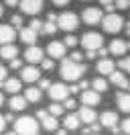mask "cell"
Returning a JSON list of instances; mask_svg holds the SVG:
<instances>
[{
	"label": "cell",
	"instance_id": "11",
	"mask_svg": "<svg viewBox=\"0 0 130 135\" xmlns=\"http://www.w3.org/2000/svg\"><path fill=\"white\" fill-rule=\"evenodd\" d=\"M20 78L24 82H37L41 78V72H39V68H35V66H26L20 70Z\"/></svg>",
	"mask_w": 130,
	"mask_h": 135
},
{
	"label": "cell",
	"instance_id": "5",
	"mask_svg": "<svg viewBox=\"0 0 130 135\" xmlns=\"http://www.w3.org/2000/svg\"><path fill=\"white\" fill-rule=\"evenodd\" d=\"M102 43H104V39H102L100 33H85L81 37V45H83L88 51H98L102 47Z\"/></svg>",
	"mask_w": 130,
	"mask_h": 135
},
{
	"label": "cell",
	"instance_id": "9",
	"mask_svg": "<svg viewBox=\"0 0 130 135\" xmlns=\"http://www.w3.org/2000/svg\"><path fill=\"white\" fill-rule=\"evenodd\" d=\"M83 23H88V25H98V23H102V10L100 8H85L83 10Z\"/></svg>",
	"mask_w": 130,
	"mask_h": 135
},
{
	"label": "cell",
	"instance_id": "25",
	"mask_svg": "<svg viewBox=\"0 0 130 135\" xmlns=\"http://www.w3.org/2000/svg\"><path fill=\"white\" fill-rule=\"evenodd\" d=\"M4 90L10 94H16L18 90H20V80H16V78H8V80H4Z\"/></svg>",
	"mask_w": 130,
	"mask_h": 135
},
{
	"label": "cell",
	"instance_id": "39",
	"mask_svg": "<svg viewBox=\"0 0 130 135\" xmlns=\"http://www.w3.org/2000/svg\"><path fill=\"white\" fill-rule=\"evenodd\" d=\"M75 104H77V102L73 100V98H65V104H63V107H65V109H75Z\"/></svg>",
	"mask_w": 130,
	"mask_h": 135
},
{
	"label": "cell",
	"instance_id": "56",
	"mask_svg": "<svg viewBox=\"0 0 130 135\" xmlns=\"http://www.w3.org/2000/svg\"><path fill=\"white\" fill-rule=\"evenodd\" d=\"M118 135H120V133H118Z\"/></svg>",
	"mask_w": 130,
	"mask_h": 135
},
{
	"label": "cell",
	"instance_id": "31",
	"mask_svg": "<svg viewBox=\"0 0 130 135\" xmlns=\"http://www.w3.org/2000/svg\"><path fill=\"white\" fill-rule=\"evenodd\" d=\"M41 68H43V70H47V72H51V70L55 68V64H53V59H45V57H43V61H41Z\"/></svg>",
	"mask_w": 130,
	"mask_h": 135
},
{
	"label": "cell",
	"instance_id": "41",
	"mask_svg": "<svg viewBox=\"0 0 130 135\" xmlns=\"http://www.w3.org/2000/svg\"><path fill=\"white\" fill-rule=\"evenodd\" d=\"M51 2H53L55 6H67V4H69V0H51Z\"/></svg>",
	"mask_w": 130,
	"mask_h": 135
},
{
	"label": "cell",
	"instance_id": "24",
	"mask_svg": "<svg viewBox=\"0 0 130 135\" xmlns=\"http://www.w3.org/2000/svg\"><path fill=\"white\" fill-rule=\"evenodd\" d=\"M41 123H43V127H45L47 131H55V129H57V117H55V115H51V113H47L45 117L41 119Z\"/></svg>",
	"mask_w": 130,
	"mask_h": 135
},
{
	"label": "cell",
	"instance_id": "33",
	"mask_svg": "<svg viewBox=\"0 0 130 135\" xmlns=\"http://www.w3.org/2000/svg\"><path fill=\"white\" fill-rule=\"evenodd\" d=\"M65 45H67V47H75V45H77V37H75V35H67V37H65Z\"/></svg>",
	"mask_w": 130,
	"mask_h": 135
},
{
	"label": "cell",
	"instance_id": "45",
	"mask_svg": "<svg viewBox=\"0 0 130 135\" xmlns=\"http://www.w3.org/2000/svg\"><path fill=\"white\" fill-rule=\"evenodd\" d=\"M100 2H102V4H104V6H108V4H114V2H116V0H100Z\"/></svg>",
	"mask_w": 130,
	"mask_h": 135
},
{
	"label": "cell",
	"instance_id": "29",
	"mask_svg": "<svg viewBox=\"0 0 130 135\" xmlns=\"http://www.w3.org/2000/svg\"><path fill=\"white\" fill-rule=\"evenodd\" d=\"M63 104H57V100H55V104H49V113L51 115H55V117H61L63 115Z\"/></svg>",
	"mask_w": 130,
	"mask_h": 135
},
{
	"label": "cell",
	"instance_id": "35",
	"mask_svg": "<svg viewBox=\"0 0 130 135\" xmlns=\"http://www.w3.org/2000/svg\"><path fill=\"white\" fill-rule=\"evenodd\" d=\"M120 68L124 70V72H128V74H130V55H128V57H124V59H120Z\"/></svg>",
	"mask_w": 130,
	"mask_h": 135
},
{
	"label": "cell",
	"instance_id": "2",
	"mask_svg": "<svg viewBox=\"0 0 130 135\" xmlns=\"http://www.w3.org/2000/svg\"><path fill=\"white\" fill-rule=\"evenodd\" d=\"M14 131L18 135H39V123H37V119L24 115L14 121Z\"/></svg>",
	"mask_w": 130,
	"mask_h": 135
},
{
	"label": "cell",
	"instance_id": "30",
	"mask_svg": "<svg viewBox=\"0 0 130 135\" xmlns=\"http://www.w3.org/2000/svg\"><path fill=\"white\" fill-rule=\"evenodd\" d=\"M43 25H45V23H41L39 18H32V21H31V25H29V27H32V29H35L37 33H43Z\"/></svg>",
	"mask_w": 130,
	"mask_h": 135
},
{
	"label": "cell",
	"instance_id": "46",
	"mask_svg": "<svg viewBox=\"0 0 130 135\" xmlns=\"http://www.w3.org/2000/svg\"><path fill=\"white\" fill-rule=\"evenodd\" d=\"M85 57H88V59H94V57H96V51H88V55H85Z\"/></svg>",
	"mask_w": 130,
	"mask_h": 135
},
{
	"label": "cell",
	"instance_id": "32",
	"mask_svg": "<svg viewBox=\"0 0 130 135\" xmlns=\"http://www.w3.org/2000/svg\"><path fill=\"white\" fill-rule=\"evenodd\" d=\"M10 23H12V27H16V29H23V17H20V15H14V17L10 18Z\"/></svg>",
	"mask_w": 130,
	"mask_h": 135
},
{
	"label": "cell",
	"instance_id": "16",
	"mask_svg": "<svg viewBox=\"0 0 130 135\" xmlns=\"http://www.w3.org/2000/svg\"><path fill=\"white\" fill-rule=\"evenodd\" d=\"M37 35L39 33H37L32 27H23V29H20V39H23V43H26V45H35Z\"/></svg>",
	"mask_w": 130,
	"mask_h": 135
},
{
	"label": "cell",
	"instance_id": "27",
	"mask_svg": "<svg viewBox=\"0 0 130 135\" xmlns=\"http://www.w3.org/2000/svg\"><path fill=\"white\" fill-rule=\"evenodd\" d=\"M57 29H59L57 21H49V18H47V23L43 25V33H45V35H53V33L57 31Z\"/></svg>",
	"mask_w": 130,
	"mask_h": 135
},
{
	"label": "cell",
	"instance_id": "44",
	"mask_svg": "<svg viewBox=\"0 0 130 135\" xmlns=\"http://www.w3.org/2000/svg\"><path fill=\"white\" fill-rule=\"evenodd\" d=\"M4 125H6V119H4L2 115H0V133L4 131Z\"/></svg>",
	"mask_w": 130,
	"mask_h": 135
},
{
	"label": "cell",
	"instance_id": "28",
	"mask_svg": "<svg viewBox=\"0 0 130 135\" xmlns=\"http://www.w3.org/2000/svg\"><path fill=\"white\" fill-rule=\"evenodd\" d=\"M91 86H94V90H98V92H106L108 90V82H106L104 78H96L91 82Z\"/></svg>",
	"mask_w": 130,
	"mask_h": 135
},
{
	"label": "cell",
	"instance_id": "47",
	"mask_svg": "<svg viewBox=\"0 0 130 135\" xmlns=\"http://www.w3.org/2000/svg\"><path fill=\"white\" fill-rule=\"evenodd\" d=\"M45 115H47V110H39V113H37V119H43Z\"/></svg>",
	"mask_w": 130,
	"mask_h": 135
},
{
	"label": "cell",
	"instance_id": "26",
	"mask_svg": "<svg viewBox=\"0 0 130 135\" xmlns=\"http://www.w3.org/2000/svg\"><path fill=\"white\" fill-rule=\"evenodd\" d=\"M24 98L29 102H39L41 100V88H35V86H32V88H26V90H24Z\"/></svg>",
	"mask_w": 130,
	"mask_h": 135
},
{
	"label": "cell",
	"instance_id": "42",
	"mask_svg": "<svg viewBox=\"0 0 130 135\" xmlns=\"http://www.w3.org/2000/svg\"><path fill=\"white\" fill-rule=\"evenodd\" d=\"M6 72H8L6 68H4V66H0V82H4V80H6Z\"/></svg>",
	"mask_w": 130,
	"mask_h": 135
},
{
	"label": "cell",
	"instance_id": "36",
	"mask_svg": "<svg viewBox=\"0 0 130 135\" xmlns=\"http://www.w3.org/2000/svg\"><path fill=\"white\" fill-rule=\"evenodd\" d=\"M18 68H23V61H20L18 57L10 59V70H18Z\"/></svg>",
	"mask_w": 130,
	"mask_h": 135
},
{
	"label": "cell",
	"instance_id": "12",
	"mask_svg": "<svg viewBox=\"0 0 130 135\" xmlns=\"http://www.w3.org/2000/svg\"><path fill=\"white\" fill-rule=\"evenodd\" d=\"M14 37H16V33H14V27L12 25H0V45L12 43Z\"/></svg>",
	"mask_w": 130,
	"mask_h": 135
},
{
	"label": "cell",
	"instance_id": "43",
	"mask_svg": "<svg viewBox=\"0 0 130 135\" xmlns=\"http://www.w3.org/2000/svg\"><path fill=\"white\" fill-rule=\"evenodd\" d=\"M4 4L6 6H16V4H20V0H4Z\"/></svg>",
	"mask_w": 130,
	"mask_h": 135
},
{
	"label": "cell",
	"instance_id": "53",
	"mask_svg": "<svg viewBox=\"0 0 130 135\" xmlns=\"http://www.w3.org/2000/svg\"><path fill=\"white\" fill-rule=\"evenodd\" d=\"M2 102H4V96H2V92H0V104H2Z\"/></svg>",
	"mask_w": 130,
	"mask_h": 135
},
{
	"label": "cell",
	"instance_id": "23",
	"mask_svg": "<svg viewBox=\"0 0 130 135\" xmlns=\"http://www.w3.org/2000/svg\"><path fill=\"white\" fill-rule=\"evenodd\" d=\"M79 123H81L79 113H77V115H67V117H65V121H63L65 129H71V131H75V129L79 127Z\"/></svg>",
	"mask_w": 130,
	"mask_h": 135
},
{
	"label": "cell",
	"instance_id": "54",
	"mask_svg": "<svg viewBox=\"0 0 130 135\" xmlns=\"http://www.w3.org/2000/svg\"><path fill=\"white\" fill-rule=\"evenodd\" d=\"M91 135H100V133H91Z\"/></svg>",
	"mask_w": 130,
	"mask_h": 135
},
{
	"label": "cell",
	"instance_id": "10",
	"mask_svg": "<svg viewBox=\"0 0 130 135\" xmlns=\"http://www.w3.org/2000/svg\"><path fill=\"white\" fill-rule=\"evenodd\" d=\"M24 59L29 64H41L43 61V49L37 45H29V49L24 51Z\"/></svg>",
	"mask_w": 130,
	"mask_h": 135
},
{
	"label": "cell",
	"instance_id": "40",
	"mask_svg": "<svg viewBox=\"0 0 130 135\" xmlns=\"http://www.w3.org/2000/svg\"><path fill=\"white\" fill-rule=\"evenodd\" d=\"M71 59H73V61H81V59H83V55H81L79 51H73V53H71Z\"/></svg>",
	"mask_w": 130,
	"mask_h": 135
},
{
	"label": "cell",
	"instance_id": "4",
	"mask_svg": "<svg viewBox=\"0 0 130 135\" xmlns=\"http://www.w3.org/2000/svg\"><path fill=\"white\" fill-rule=\"evenodd\" d=\"M57 25H59V29L71 33V31L77 29L79 18H77V15H73V12H63V15H59V18H57Z\"/></svg>",
	"mask_w": 130,
	"mask_h": 135
},
{
	"label": "cell",
	"instance_id": "17",
	"mask_svg": "<svg viewBox=\"0 0 130 135\" xmlns=\"http://www.w3.org/2000/svg\"><path fill=\"white\" fill-rule=\"evenodd\" d=\"M110 82H112L114 86H118V88H128V78L124 76V74H122V72H116V70H114L112 74H110Z\"/></svg>",
	"mask_w": 130,
	"mask_h": 135
},
{
	"label": "cell",
	"instance_id": "14",
	"mask_svg": "<svg viewBox=\"0 0 130 135\" xmlns=\"http://www.w3.org/2000/svg\"><path fill=\"white\" fill-rule=\"evenodd\" d=\"M98 102H100V92H98V90H83V94H81V104L94 107Z\"/></svg>",
	"mask_w": 130,
	"mask_h": 135
},
{
	"label": "cell",
	"instance_id": "6",
	"mask_svg": "<svg viewBox=\"0 0 130 135\" xmlns=\"http://www.w3.org/2000/svg\"><path fill=\"white\" fill-rule=\"evenodd\" d=\"M69 86L61 84V82H57V84H51V88H49V96L53 98V100H65V98H69Z\"/></svg>",
	"mask_w": 130,
	"mask_h": 135
},
{
	"label": "cell",
	"instance_id": "37",
	"mask_svg": "<svg viewBox=\"0 0 130 135\" xmlns=\"http://www.w3.org/2000/svg\"><path fill=\"white\" fill-rule=\"evenodd\" d=\"M39 88H41V90L47 88V90H49V88H51V82H49L47 78H39Z\"/></svg>",
	"mask_w": 130,
	"mask_h": 135
},
{
	"label": "cell",
	"instance_id": "21",
	"mask_svg": "<svg viewBox=\"0 0 130 135\" xmlns=\"http://www.w3.org/2000/svg\"><path fill=\"white\" fill-rule=\"evenodd\" d=\"M116 100H118V107H120V110H124V113H130V94H128V92H118Z\"/></svg>",
	"mask_w": 130,
	"mask_h": 135
},
{
	"label": "cell",
	"instance_id": "48",
	"mask_svg": "<svg viewBox=\"0 0 130 135\" xmlns=\"http://www.w3.org/2000/svg\"><path fill=\"white\" fill-rule=\"evenodd\" d=\"M4 119H6V121H14V115H12V113H8V115H6Z\"/></svg>",
	"mask_w": 130,
	"mask_h": 135
},
{
	"label": "cell",
	"instance_id": "38",
	"mask_svg": "<svg viewBox=\"0 0 130 135\" xmlns=\"http://www.w3.org/2000/svg\"><path fill=\"white\" fill-rule=\"evenodd\" d=\"M122 131L126 135H130V119H124V121H122Z\"/></svg>",
	"mask_w": 130,
	"mask_h": 135
},
{
	"label": "cell",
	"instance_id": "20",
	"mask_svg": "<svg viewBox=\"0 0 130 135\" xmlns=\"http://www.w3.org/2000/svg\"><path fill=\"white\" fill-rule=\"evenodd\" d=\"M16 55H18V49H16V45H12V43H6V45H2V47H0V57L14 59Z\"/></svg>",
	"mask_w": 130,
	"mask_h": 135
},
{
	"label": "cell",
	"instance_id": "18",
	"mask_svg": "<svg viewBox=\"0 0 130 135\" xmlns=\"http://www.w3.org/2000/svg\"><path fill=\"white\" fill-rule=\"evenodd\" d=\"M98 72H100V74H104V76H110V74H112V72H114V68H116V66H114V61H112V59H100V61H98Z\"/></svg>",
	"mask_w": 130,
	"mask_h": 135
},
{
	"label": "cell",
	"instance_id": "7",
	"mask_svg": "<svg viewBox=\"0 0 130 135\" xmlns=\"http://www.w3.org/2000/svg\"><path fill=\"white\" fill-rule=\"evenodd\" d=\"M20 10L24 15H39L43 10V0H20Z\"/></svg>",
	"mask_w": 130,
	"mask_h": 135
},
{
	"label": "cell",
	"instance_id": "15",
	"mask_svg": "<svg viewBox=\"0 0 130 135\" xmlns=\"http://www.w3.org/2000/svg\"><path fill=\"white\" fill-rule=\"evenodd\" d=\"M79 119H81V123H88V125H91V123H96V119H98V115H96V110L91 109V107H81V110H79Z\"/></svg>",
	"mask_w": 130,
	"mask_h": 135
},
{
	"label": "cell",
	"instance_id": "55",
	"mask_svg": "<svg viewBox=\"0 0 130 135\" xmlns=\"http://www.w3.org/2000/svg\"><path fill=\"white\" fill-rule=\"evenodd\" d=\"M128 49H130V43H128Z\"/></svg>",
	"mask_w": 130,
	"mask_h": 135
},
{
	"label": "cell",
	"instance_id": "13",
	"mask_svg": "<svg viewBox=\"0 0 130 135\" xmlns=\"http://www.w3.org/2000/svg\"><path fill=\"white\" fill-rule=\"evenodd\" d=\"M100 123L104 127H108V129H116L118 127V115L112 113V110H106V113H102V117H100Z\"/></svg>",
	"mask_w": 130,
	"mask_h": 135
},
{
	"label": "cell",
	"instance_id": "50",
	"mask_svg": "<svg viewBox=\"0 0 130 135\" xmlns=\"http://www.w3.org/2000/svg\"><path fill=\"white\" fill-rule=\"evenodd\" d=\"M4 135H18L16 131H8V133H4Z\"/></svg>",
	"mask_w": 130,
	"mask_h": 135
},
{
	"label": "cell",
	"instance_id": "34",
	"mask_svg": "<svg viewBox=\"0 0 130 135\" xmlns=\"http://www.w3.org/2000/svg\"><path fill=\"white\" fill-rule=\"evenodd\" d=\"M114 4H116V8H120V10H126V8H130V0H116Z\"/></svg>",
	"mask_w": 130,
	"mask_h": 135
},
{
	"label": "cell",
	"instance_id": "3",
	"mask_svg": "<svg viewBox=\"0 0 130 135\" xmlns=\"http://www.w3.org/2000/svg\"><path fill=\"white\" fill-rule=\"evenodd\" d=\"M102 25H104L106 33H118V31H122V27H124V21H122L120 15H116V12H108L106 18H102Z\"/></svg>",
	"mask_w": 130,
	"mask_h": 135
},
{
	"label": "cell",
	"instance_id": "52",
	"mask_svg": "<svg viewBox=\"0 0 130 135\" xmlns=\"http://www.w3.org/2000/svg\"><path fill=\"white\" fill-rule=\"evenodd\" d=\"M2 15H4V8H2V4H0V17H2Z\"/></svg>",
	"mask_w": 130,
	"mask_h": 135
},
{
	"label": "cell",
	"instance_id": "19",
	"mask_svg": "<svg viewBox=\"0 0 130 135\" xmlns=\"http://www.w3.org/2000/svg\"><path fill=\"white\" fill-rule=\"evenodd\" d=\"M126 49H128V43H124L122 39H114L110 43V53H114V55H124Z\"/></svg>",
	"mask_w": 130,
	"mask_h": 135
},
{
	"label": "cell",
	"instance_id": "22",
	"mask_svg": "<svg viewBox=\"0 0 130 135\" xmlns=\"http://www.w3.org/2000/svg\"><path fill=\"white\" fill-rule=\"evenodd\" d=\"M26 102H29V100H26L24 96H18V94H14V96L10 98V102H8V104H10V109H12V110H24Z\"/></svg>",
	"mask_w": 130,
	"mask_h": 135
},
{
	"label": "cell",
	"instance_id": "51",
	"mask_svg": "<svg viewBox=\"0 0 130 135\" xmlns=\"http://www.w3.org/2000/svg\"><path fill=\"white\" fill-rule=\"evenodd\" d=\"M126 33L130 35V23H128V25H126Z\"/></svg>",
	"mask_w": 130,
	"mask_h": 135
},
{
	"label": "cell",
	"instance_id": "1",
	"mask_svg": "<svg viewBox=\"0 0 130 135\" xmlns=\"http://www.w3.org/2000/svg\"><path fill=\"white\" fill-rule=\"evenodd\" d=\"M88 68L83 66L81 61H73L71 57L69 59H63L61 61V68H59V72H61V78L63 80H69V82H75V80H79L83 76V72H85Z\"/></svg>",
	"mask_w": 130,
	"mask_h": 135
},
{
	"label": "cell",
	"instance_id": "8",
	"mask_svg": "<svg viewBox=\"0 0 130 135\" xmlns=\"http://www.w3.org/2000/svg\"><path fill=\"white\" fill-rule=\"evenodd\" d=\"M65 47H67V45H65V41H51V43L47 45V53H49L53 59H61V57L65 55Z\"/></svg>",
	"mask_w": 130,
	"mask_h": 135
},
{
	"label": "cell",
	"instance_id": "49",
	"mask_svg": "<svg viewBox=\"0 0 130 135\" xmlns=\"http://www.w3.org/2000/svg\"><path fill=\"white\" fill-rule=\"evenodd\" d=\"M57 135H67V133H65V129H57Z\"/></svg>",
	"mask_w": 130,
	"mask_h": 135
}]
</instances>
